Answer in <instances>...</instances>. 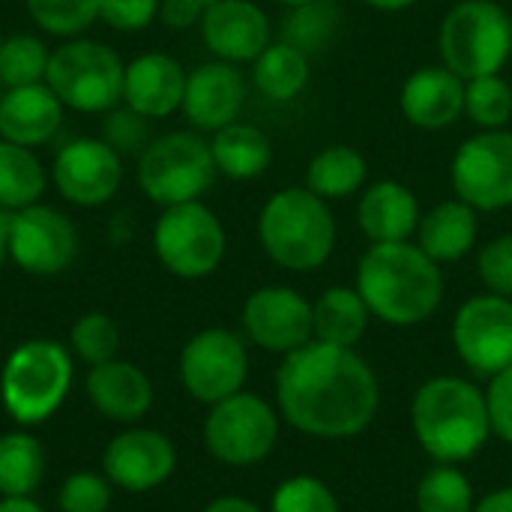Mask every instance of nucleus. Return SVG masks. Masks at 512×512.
Returning a JSON list of instances; mask_svg holds the SVG:
<instances>
[{"mask_svg": "<svg viewBox=\"0 0 512 512\" xmlns=\"http://www.w3.org/2000/svg\"><path fill=\"white\" fill-rule=\"evenodd\" d=\"M9 231H12V213L0 210V267L9 258Z\"/></svg>", "mask_w": 512, "mask_h": 512, "instance_id": "47", "label": "nucleus"}, {"mask_svg": "<svg viewBox=\"0 0 512 512\" xmlns=\"http://www.w3.org/2000/svg\"><path fill=\"white\" fill-rule=\"evenodd\" d=\"M270 512H339V501L318 477H291L273 492Z\"/></svg>", "mask_w": 512, "mask_h": 512, "instance_id": "38", "label": "nucleus"}, {"mask_svg": "<svg viewBox=\"0 0 512 512\" xmlns=\"http://www.w3.org/2000/svg\"><path fill=\"white\" fill-rule=\"evenodd\" d=\"M51 48L36 33H12L3 36L0 45V84L3 87H24L45 81Z\"/></svg>", "mask_w": 512, "mask_h": 512, "instance_id": "33", "label": "nucleus"}, {"mask_svg": "<svg viewBox=\"0 0 512 512\" xmlns=\"http://www.w3.org/2000/svg\"><path fill=\"white\" fill-rule=\"evenodd\" d=\"M357 291L369 312L393 327L429 321L444 300V273L417 243H372L357 264Z\"/></svg>", "mask_w": 512, "mask_h": 512, "instance_id": "2", "label": "nucleus"}, {"mask_svg": "<svg viewBox=\"0 0 512 512\" xmlns=\"http://www.w3.org/2000/svg\"><path fill=\"white\" fill-rule=\"evenodd\" d=\"M225 249V228L204 201L165 207L153 225V252L159 264L180 279H204L216 273Z\"/></svg>", "mask_w": 512, "mask_h": 512, "instance_id": "9", "label": "nucleus"}, {"mask_svg": "<svg viewBox=\"0 0 512 512\" xmlns=\"http://www.w3.org/2000/svg\"><path fill=\"white\" fill-rule=\"evenodd\" d=\"M474 486L456 465H438L417 486V512H474Z\"/></svg>", "mask_w": 512, "mask_h": 512, "instance_id": "34", "label": "nucleus"}, {"mask_svg": "<svg viewBox=\"0 0 512 512\" xmlns=\"http://www.w3.org/2000/svg\"><path fill=\"white\" fill-rule=\"evenodd\" d=\"M48 174L30 147L0 138V210H24L39 204Z\"/></svg>", "mask_w": 512, "mask_h": 512, "instance_id": "30", "label": "nucleus"}, {"mask_svg": "<svg viewBox=\"0 0 512 512\" xmlns=\"http://www.w3.org/2000/svg\"><path fill=\"white\" fill-rule=\"evenodd\" d=\"M246 105V78L234 63L210 60L189 72L183 93V117L201 132H219L240 117Z\"/></svg>", "mask_w": 512, "mask_h": 512, "instance_id": "19", "label": "nucleus"}, {"mask_svg": "<svg viewBox=\"0 0 512 512\" xmlns=\"http://www.w3.org/2000/svg\"><path fill=\"white\" fill-rule=\"evenodd\" d=\"M69 384V351L51 339H30L6 357L0 372V399L15 423L36 426L63 405Z\"/></svg>", "mask_w": 512, "mask_h": 512, "instance_id": "6", "label": "nucleus"}, {"mask_svg": "<svg viewBox=\"0 0 512 512\" xmlns=\"http://www.w3.org/2000/svg\"><path fill=\"white\" fill-rule=\"evenodd\" d=\"M69 339H72L75 354L84 363H90V366H99V363L114 360V354L120 348V330H117V324L105 312H87V315H81L72 324V336Z\"/></svg>", "mask_w": 512, "mask_h": 512, "instance_id": "37", "label": "nucleus"}, {"mask_svg": "<svg viewBox=\"0 0 512 512\" xmlns=\"http://www.w3.org/2000/svg\"><path fill=\"white\" fill-rule=\"evenodd\" d=\"M87 396L93 408L117 423H132L150 411L153 387L150 378L126 360H108L90 369Z\"/></svg>", "mask_w": 512, "mask_h": 512, "instance_id": "24", "label": "nucleus"}, {"mask_svg": "<svg viewBox=\"0 0 512 512\" xmlns=\"http://www.w3.org/2000/svg\"><path fill=\"white\" fill-rule=\"evenodd\" d=\"M123 75L126 63L111 45L75 36L51 48L45 84L69 111L108 114L123 102Z\"/></svg>", "mask_w": 512, "mask_h": 512, "instance_id": "7", "label": "nucleus"}, {"mask_svg": "<svg viewBox=\"0 0 512 512\" xmlns=\"http://www.w3.org/2000/svg\"><path fill=\"white\" fill-rule=\"evenodd\" d=\"M0 45H3V36H0Z\"/></svg>", "mask_w": 512, "mask_h": 512, "instance_id": "52", "label": "nucleus"}, {"mask_svg": "<svg viewBox=\"0 0 512 512\" xmlns=\"http://www.w3.org/2000/svg\"><path fill=\"white\" fill-rule=\"evenodd\" d=\"M162 0H99V21L117 33L147 30L159 18Z\"/></svg>", "mask_w": 512, "mask_h": 512, "instance_id": "42", "label": "nucleus"}, {"mask_svg": "<svg viewBox=\"0 0 512 512\" xmlns=\"http://www.w3.org/2000/svg\"><path fill=\"white\" fill-rule=\"evenodd\" d=\"M411 429L438 465H462L489 444L486 393L465 378H432L411 402Z\"/></svg>", "mask_w": 512, "mask_h": 512, "instance_id": "3", "label": "nucleus"}, {"mask_svg": "<svg viewBox=\"0 0 512 512\" xmlns=\"http://www.w3.org/2000/svg\"><path fill=\"white\" fill-rule=\"evenodd\" d=\"M276 402L297 432L336 441L369 429L381 405V387L354 348L312 339L285 354L276 372Z\"/></svg>", "mask_w": 512, "mask_h": 512, "instance_id": "1", "label": "nucleus"}, {"mask_svg": "<svg viewBox=\"0 0 512 512\" xmlns=\"http://www.w3.org/2000/svg\"><path fill=\"white\" fill-rule=\"evenodd\" d=\"M45 477V450L27 432H9L0 438V495L30 498Z\"/></svg>", "mask_w": 512, "mask_h": 512, "instance_id": "31", "label": "nucleus"}, {"mask_svg": "<svg viewBox=\"0 0 512 512\" xmlns=\"http://www.w3.org/2000/svg\"><path fill=\"white\" fill-rule=\"evenodd\" d=\"M279 3H282V6H288V9H291V6H300V3H309V0H279Z\"/></svg>", "mask_w": 512, "mask_h": 512, "instance_id": "50", "label": "nucleus"}, {"mask_svg": "<svg viewBox=\"0 0 512 512\" xmlns=\"http://www.w3.org/2000/svg\"><path fill=\"white\" fill-rule=\"evenodd\" d=\"M486 402H489L492 435H498L504 444L512 447V366L492 378Z\"/></svg>", "mask_w": 512, "mask_h": 512, "instance_id": "43", "label": "nucleus"}, {"mask_svg": "<svg viewBox=\"0 0 512 512\" xmlns=\"http://www.w3.org/2000/svg\"><path fill=\"white\" fill-rule=\"evenodd\" d=\"M189 72L183 63L165 51H147L126 63L123 75V105L147 120L168 117L180 111Z\"/></svg>", "mask_w": 512, "mask_h": 512, "instance_id": "20", "label": "nucleus"}, {"mask_svg": "<svg viewBox=\"0 0 512 512\" xmlns=\"http://www.w3.org/2000/svg\"><path fill=\"white\" fill-rule=\"evenodd\" d=\"M258 243L282 270L312 273L324 267L336 249L333 210L306 186L279 189L258 213Z\"/></svg>", "mask_w": 512, "mask_h": 512, "instance_id": "4", "label": "nucleus"}, {"mask_svg": "<svg viewBox=\"0 0 512 512\" xmlns=\"http://www.w3.org/2000/svg\"><path fill=\"white\" fill-rule=\"evenodd\" d=\"M51 183L75 207H102L123 183V159L102 138H75L57 150Z\"/></svg>", "mask_w": 512, "mask_h": 512, "instance_id": "15", "label": "nucleus"}, {"mask_svg": "<svg viewBox=\"0 0 512 512\" xmlns=\"http://www.w3.org/2000/svg\"><path fill=\"white\" fill-rule=\"evenodd\" d=\"M279 441V417L255 393H234L216 405L204 420V444L222 465L249 468L264 462Z\"/></svg>", "mask_w": 512, "mask_h": 512, "instance_id": "10", "label": "nucleus"}, {"mask_svg": "<svg viewBox=\"0 0 512 512\" xmlns=\"http://www.w3.org/2000/svg\"><path fill=\"white\" fill-rule=\"evenodd\" d=\"M216 174L210 141H204L198 132L159 135L138 156V186L162 210L201 201Z\"/></svg>", "mask_w": 512, "mask_h": 512, "instance_id": "8", "label": "nucleus"}, {"mask_svg": "<svg viewBox=\"0 0 512 512\" xmlns=\"http://www.w3.org/2000/svg\"><path fill=\"white\" fill-rule=\"evenodd\" d=\"M102 141H108L120 156L123 153H144L147 141V117L135 114L132 108H111L105 114V126H102Z\"/></svg>", "mask_w": 512, "mask_h": 512, "instance_id": "41", "label": "nucleus"}, {"mask_svg": "<svg viewBox=\"0 0 512 512\" xmlns=\"http://www.w3.org/2000/svg\"><path fill=\"white\" fill-rule=\"evenodd\" d=\"M453 348L480 378H495L512 366V300L477 294L453 318Z\"/></svg>", "mask_w": 512, "mask_h": 512, "instance_id": "13", "label": "nucleus"}, {"mask_svg": "<svg viewBox=\"0 0 512 512\" xmlns=\"http://www.w3.org/2000/svg\"><path fill=\"white\" fill-rule=\"evenodd\" d=\"M243 330L258 348L285 357L315 339L312 303L288 285L258 288L243 303Z\"/></svg>", "mask_w": 512, "mask_h": 512, "instance_id": "16", "label": "nucleus"}, {"mask_svg": "<svg viewBox=\"0 0 512 512\" xmlns=\"http://www.w3.org/2000/svg\"><path fill=\"white\" fill-rule=\"evenodd\" d=\"M465 114L480 129H507L512 120V84L498 75L465 81Z\"/></svg>", "mask_w": 512, "mask_h": 512, "instance_id": "36", "label": "nucleus"}, {"mask_svg": "<svg viewBox=\"0 0 512 512\" xmlns=\"http://www.w3.org/2000/svg\"><path fill=\"white\" fill-rule=\"evenodd\" d=\"M201 6H210V3H219V0H198Z\"/></svg>", "mask_w": 512, "mask_h": 512, "instance_id": "51", "label": "nucleus"}, {"mask_svg": "<svg viewBox=\"0 0 512 512\" xmlns=\"http://www.w3.org/2000/svg\"><path fill=\"white\" fill-rule=\"evenodd\" d=\"M453 192L477 213L512 207V132L483 129L471 135L450 165Z\"/></svg>", "mask_w": 512, "mask_h": 512, "instance_id": "11", "label": "nucleus"}, {"mask_svg": "<svg viewBox=\"0 0 512 512\" xmlns=\"http://www.w3.org/2000/svg\"><path fill=\"white\" fill-rule=\"evenodd\" d=\"M252 84L270 102H291L309 84V57L288 42H270L252 63Z\"/></svg>", "mask_w": 512, "mask_h": 512, "instance_id": "29", "label": "nucleus"}, {"mask_svg": "<svg viewBox=\"0 0 512 512\" xmlns=\"http://www.w3.org/2000/svg\"><path fill=\"white\" fill-rule=\"evenodd\" d=\"M249 375V354L237 333L210 327L195 333L180 351V381L192 399L216 405L243 390Z\"/></svg>", "mask_w": 512, "mask_h": 512, "instance_id": "12", "label": "nucleus"}, {"mask_svg": "<svg viewBox=\"0 0 512 512\" xmlns=\"http://www.w3.org/2000/svg\"><path fill=\"white\" fill-rule=\"evenodd\" d=\"M369 306L360 297L357 288H327L315 303H312V327L315 339L339 348H354L369 327Z\"/></svg>", "mask_w": 512, "mask_h": 512, "instance_id": "27", "label": "nucleus"}, {"mask_svg": "<svg viewBox=\"0 0 512 512\" xmlns=\"http://www.w3.org/2000/svg\"><path fill=\"white\" fill-rule=\"evenodd\" d=\"M63 111L66 105L45 81L6 87V93L0 96V138L36 150L57 135Z\"/></svg>", "mask_w": 512, "mask_h": 512, "instance_id": "22", "label": "nucleus"}, {"mask_svg": "<svg viewBox=\"0 0 512 512\" xmlns=\"http://www.w3.org/2000/svg\"><path fill=\"white\" fill-rule=\"evenodd\" d=\"M366 156L351 144H330L321 153L312 156L306 168V189L315 192L324 201L351 198L366 186Z\"/></svg>", "mask_w": 512, "mask_h": 512, "instance_id": "28", "label": "nucleus"}, {"mask_svg": "<svg viewBox=\"0 0 512 512\" xmlns=\"http://www.w3.org/2000/svg\"><path fill=\"white\" fill-rule=\"evenodd\" d=\"M201 39L216 60L225 63H255V57L273 42V27L267 12L252 0H219L204 6Z\"/></svg>", "mask_w": 512, "mask_h": 512, "instance_id": "17", "label": "nucleus"}, {"mask_svg": "<svg viewBox=\"0 0 512 512\" xmlns=\"http://www.w3.org/2000/svg\"><path fill=\"white\" fill-rule=\"evenodd\" d=\"M477 273L480 282L489 288V294L512 300V234H501L480 249Z\"/></svg>", "mask_w": 512, "mask_h": 512, "instance_id": "40", "label": "nucleus"}, {"mask_svg": "<svg viewBox=\"0 0 512 512\" xmlns=\"http://www.w3.org/2000/svg\"><path fill=\"white\" fill-rule=\"evenodd\" d=\"M480 234L477 210L459 198L435 204L429 213L420 216L417 225V246L435 261V264H453L462 261Z\"/></svg>", "mask_w": 512, "mask_h": 512, "instance_id": "25", "label": "nucleus"}, {"mask_svg": "<svg viewBox=\"0 0 512 512\" xmlns=\"http://www.w3.org/2000/svg\"><path fill=\"white\" fill-rule=\"evenodd\" d=\"M420 201L399 180H378L363 189L357 204V225L369 243H402L417 234Z\"/></svg>", "mask_w": 512, "mask_h": 512, "instance_id": "23", "label": "nucleus"}, {"mask_svg": "<svg viewBox=\"0 0 512 512\" xmlns=\"http://www.w3.org/2000/svg\"><path fill=\"white\" fill-rule=\"evenodd\" d=\"M216 171L228 180H255L273 162V141L264 129L252 123H228L225 129L213 132L210 141Z\"/></svg>", "mask_w": 512, "mask_h": 512, "instance_id": "26", "label": "nucleus"}, {"mask_svg": "<svg viewBox=\"0 0 512 512\" xmlns=\"http://www.w3.org/2000/svg\"><path fill=\"white\" fill-rule=\"evenodd\" d=\"M60 512H108L111 507V486L96 474H72L57 492Z\"/></svg>", "mask_w": 512, "mask_h": 512, "instance_id": "39", "label": "nucleus"}, {"mask_svg": "<svg viewBox=\"0 0 512 512\" xmlns=\"http://www.w3.org/2000/svg\"><path fill=\"white\" fill-rule=\"evenodd\" d=\"M105 477L120 486L123 492L141 495L156 486H162L174 468H177V453L171 441L153 429H129L105 447L102 456Z\"/></svg>", "mask_w": 512, "mask_h": 512, "instance_id": "18", "label": "nucleus"}, {"mask_svg": "<svg viewBox=\"0 0 512 512\" xmlns=\"http://www.w3.org/2000/svg\"><path fill=\"white\" fill-rule=\"evenodd\" d=\"M204 6L198 0H162L159 3V18L171 27V30H186L201 24Z\"/></svg>", "mask_w": 512, "mask_h": 512, "instance_id": "44", "label": "nucleus"}, {"mask_svg": "<svg viewBox=\"0 0 512 512\" xmlns=\"http://www.w3.org/2000/svg\"><path fill=\"white\" fill-rule=\"evenodd\" d=\"M30 21L57 39H75L99 21V0H24Z\"/></svg>", "mask_w": 512, "mask_h": 512, "instance_id": "35", "label": "nucleus"}, {"mask_svg": "<svg viewBox=\"0 0 512 512\" xmlns=\"http://www.w3.org/2000/svg\"><path fill=\"white\" fill-rule=\"evenodd\" d=\"M204 512H261L246 498H216Z\"/></svg>", "mask_w": 512, "mask_h": 512, "instance_id": "46", "label": "nucleus"}, {"mask_svg": "<svg viewBox=\"0 0 512 512\" xmlns=\"http://www.w3.org/2000/svg\"><path fill=\"white\" fill-rule=\"evenodd\" d=\"M474 512H512V486H504V489H495L489 492Z\"/></svg>", "mask_w": 512, "mask_h": 512, "instance_id": "45", "label": "nucleus"}, {"mask_svg": "<svg viewBox=\"0 0 512 512\" xmlns=\"http://www.w3.org/2000/svg\"><path fill=\"white\" fill-rule=\"evenodd\" d=\"M402 114L411 126L441 132L459 123L465 114V81L441 66H423L402 84Z\"/></svg>", "mask_w": 512, "mask_h": 512, "instance_id": "21", "label": "nucleus"}, {"mask_svg": "<svg viewBox=\"0 0 512 512\" xmlns=\"http://www.w3.org/2000/svg\"><path fill=\"white\" fill-rule=\"evenodd\" d=\"M441 63L462 81L498 75L512 57V18L498 0L456 3L438 30Z\"/></svg>", "mask_w": 512, "mask_h": 512, "instance_id": "5", "label": "nucleus"}, {"mask_svg": "<svg viewBox=\"0 0 512 512\" xmlns=\"http://www.w3.org/2000/svg\"><path fill=\"white\" fill-rule=\"evenodd\" d=\"M0 512H42L30 498H0Z\"/></svg>", "mask_w": 512, "mask_h": 512, "instance_id": "49", "label": "nucleus"}, {"mask_svg": "<svg viewBox=\"0 0 512 512\" xmlns=\"http://www.w3.org/2000/svg\"><path fill=\"white\" fill-rule=\"evenodd\" d=\"M339 27V6L333 0H309L300 6H291V12L282 21V42L294 45L306 57L321 54Z\"/></svg>", "mask_w": 512, "mask_h": 512, "instance_id": "32", "label": "nucleus"}, {"mask_svg": "<svg viewBox=\"0 0 512 512\" xmlns=\"http://www.w3.org/2000/svg\"><path fill=\"white\" fill-rule=\"evenodd\" d=\"M78 252V234L69 216L48 204H30L12 213L9 258L30 276L63 273Z\"/></svg>", "mask_w": 512, "mask_h": 512, "instance_id": "14", "label": "nucleus"}, {"mask_svg": "<svg viewBox=\"0 0 512 512\" xmlns=\"http://www.w3.org/2000/svg\"><path fill=\"white\" fill-rule=\"evenodd\" d=\"M363 3L378 9V12H405V9L417 6L420 0H363Z\"/></svg>", "mask_w": 512, "mask_h": 512, "instance_id": "48", "label": "nucleus"}]
</instances>
